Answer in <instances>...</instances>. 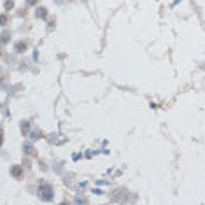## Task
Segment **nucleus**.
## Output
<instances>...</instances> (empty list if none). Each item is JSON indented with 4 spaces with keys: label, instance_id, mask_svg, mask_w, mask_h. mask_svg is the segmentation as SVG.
<instances>
[{
    "label": "nucleus",
    "instance_id": "nucleus-1",
    "mask_svg": "<svg viewBox=\"0 0 205 205\" xmlns=\"http://www.w3.org/2000/svg\"><path fill=\"white\" fill-rule=\"evenodd\" d=\"M39 196H41L42 200L49 202V200L53 198V188H51V184H47V182H44V181H42L41 184H39Z\"/></svg>",
    "mask_w": 205,
    "mask_h": 205
},
{
    "label": "nucleus",
    "instance_id": "nucleus-3",
    "mask_svg": "<svg viewBox=\"0 0 205 205\" xmlns=\"http://www.w3.org/2000/svg\"><path fill=\"white\" fill-rule=\"evenodd\" d=\"M12 174L16 175V177H20V175H21V168H20V167H14V168H12Z\"/></svg>",
    "mask_w": 205,
    "mask_h": 205
},
{
    "label": "nucleus",
    "instance_id": "nucleus-5",
    "mask_svg": "<svg viewBox=\"0 0 205 205\" xmlns=\"http://www.w3.org/2000/svg\"><path fill=\"white\" fill-rule=\"evenodd\" d=\"M35 2H37V0H26V4H28V5H33Z\"/></svg>",
    "mask_w": 205,
    "mask_h": 205
},
{
    "label": "nucleus",
    "instance_id": "nucleus-4",
    "mask_svg": "<svg viewBox=\"0 0 205 205\" xmlns=\"http://www.w3.org/2000/svg\"><path fill=\"white\" fill-rule=\"evenodd\" d=\"M11 5H14V2H12V0H7V2H5V7H7V9H9Z\"/></svg>",
    "mask_w": 205,
    "mask_h": 205
},
{
    "label": "nucleus",
    "instance_id": "nucleus-2",
    "mask_svg": "<svg viewBox=\"0 0 205 205\" xmlns=\"http://www.w3.org/2000/svg\"><path fill=\"white\" fill-rule=\"evenodd\" d=\"M37 16H39V18H46V16H47L46 9H44V7H42V9H39V11H37Z\"/></svg>",
    "mask_w": 205,
    "mask_h": 205
}]
</instances>
